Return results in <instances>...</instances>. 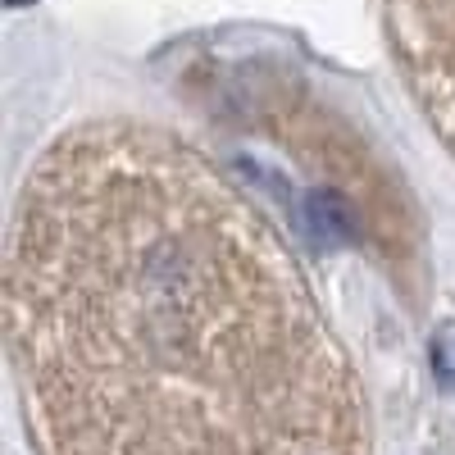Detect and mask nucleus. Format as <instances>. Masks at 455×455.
<instances>
[{"mask_svg":"<svg viewBox=\"0 0 455 455\" xmlns=\"http://www.w3.org/2000/svg\"><path fill=\"white\" fill-rule=\"evenodd\" d=\"M14 360L55 455H351L296 264L192 146L64 141L19 223Z\"/></svg>","mask_w":455,"mask_h":455,"instance_id":"obj_1","label":"nucleus"},{"mask_svg":"<svg viewBox=\"0 0 455 455\" xmlns=\"http://www.w3.org/2000/svg\"><path fill=\"white\" fill-rule=\"evenodd\" d=\"M433 369L446 387H455V323H442L433 337Z\"/></svg>","mask_w":455,"mask_h":455,"instance_id":"obj_2","label":"nucleus"},{"mask_svg":"<svg viewBox=\"0 0 455 455\" xmlns=\"http://www.w3.org/2000/svg\"><path fill=\"white\" fill-rule=\"evenodd\" d=\"M5 5H14V10H19V5H32V0H5Z\"/></svg>","mask_w":455,"mask_h":455,"instance_id":"obj_3","label":"nucleus"}]
</instances>
